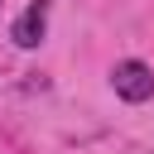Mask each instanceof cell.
<instances>
[{
	"label": "cell",
	"mask_w": 154,
	"mask_h": 154,
	"mask_svg": "<svg viewBox=\"0 0 154 154\" xmlns=\"http://www.w3.org/2000/svg\"><path fill=\"white\" fill-rule=\"evenodd\" d=\"M48 5H53V0H34V5L14 19L10 38H14L19 48H38V43H43V34H48Z\"/></svg>",
	"instance_id": "7a4b0ae2"
},
{
	"label": "cell",
	"mask_w": 154,
	"mask_h": 154,
	"mask_svg": "<svg viewBox=\"0 0 154 154\" xmlns=\"http://www.w3.org/2000/svg\"><path fill=\"white\" fill-rule=\"evenodd\" d=\"M111 87H116V96L120 101H149L154 96V67L149 63H140V58H125V63H116V72H111Z\"/></svg>",
	"instance_id": "6da1fadb"
}]
</instances>
